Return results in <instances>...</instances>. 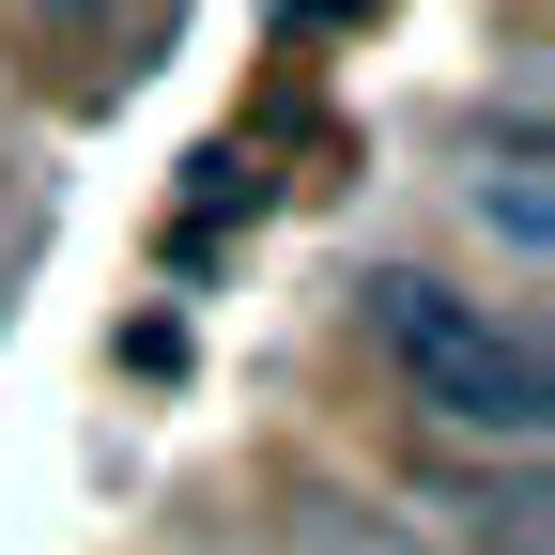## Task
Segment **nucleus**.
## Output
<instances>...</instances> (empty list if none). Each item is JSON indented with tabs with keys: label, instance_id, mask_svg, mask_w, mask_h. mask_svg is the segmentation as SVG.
I'll list each match as a JSON object with an SVG mask.
<instances>
[{
	"label": "nucleus",
	"instance_id": "1",
	"mask_svg": "<svg viewBox=\"0 0 555 555\" xmlns=\"http://www.w3.org/2000/svg\"><path fill=\"white\" fill-rule=\"evenodd\" d=\"M356 324H371V356L401 371V401L433 416V433L540 463V433H555V371H540L525 324H494L478 294H448V278H416V262H371Z\"/></svg>",
	"mask_w": 555,
	"mask_h": 555
},
{
	"label": "nucleus",
	"instance_id": "2",
	"mask_svg": "<svg viewBox=\"0 0 555 555\" xmlns=\"http://www.w3.org/2000/svg\"><path fill=\"white\" fill-rule=\"evenodd\" d=\"M463 217L494 232V247H509L525 278L555 262V185H540V139H525V124H509V155H478V185H463Z\"/></svg>",
	"mask_w": 555,
	"mask_h": 555
},
{
	"label": "nucleus",
	"instance_id": "3",
	"mask_svg": "<svg viewBox=\"0 0 555 555\" xmlns=\"http://www.w3.org/2000/svg\"><path fill=\"white\" fill-rule=\"evenodd\" d=\"M294 555H433L401 509H371V494H339V478H309L294 494Z\"/></svg>",
	"mask_w": 555,
	"mask_h": 555
},
{
	"label": "nucleus",
	"instance_id": "4",
	"mask_svg": "<svg viewBox=\"0 0 555 555\" xmlns=\"http://www.w3.org/2000/svg\"><path fill=\"white\" fill-rule=\"evenodd\" d=\"M448 509H463V540H478V555H540V463L478 478V494H448Z\"/></svg>",
	"mask_w": 555,
	"mask_h": 555
},
{
	"label": "nucleus",
	"instance_id": "5",
	"mask_svg": "<svg viewBox=\"0 0 555 555\" xmlns=\"http://www.w3.org/2000/svg\"><path fill=\"white\" fill-rule=\"evenodd\" d=\"M31 16H47V31H93V16H108V0H31Z\"/></svg>",
	"mask_w": 555,
	"mask_h": 555
}]
</instances>
